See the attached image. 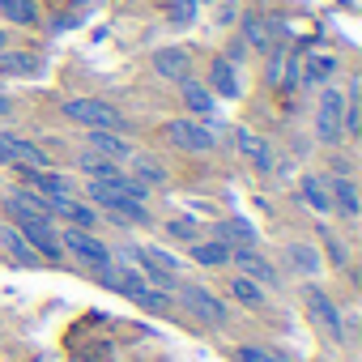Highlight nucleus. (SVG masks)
I'll use <instances>...</instances> for the list:
<instances>
[{"mask_svg":"<svg viewBox=\"0 0 362 362\" xmlns=\"http://www.w3.org/2000/svg\"><path fill=\"white\" fill-rule=\"evenodd\" d=\"M60 115H64L73 128H81V132H90V128L128 132V128H132V124H128V115H124L115 103H107V98H94V94H77V98H64V103H60Z\"/></svg>","mask_w":362,"mask_h":362,"instance_id":"nucleus-1","label":"nucleus"},{"mask_svg":"<svg viewBox=\"0 0 362 362\" xmlns=\"http://www.w3.org/2000/svg\"><path fill=\"white\" fill-rule=\"evenodd\" d=\"M162 145L179 149V153H192V158H205L218 149V128L214 119H197V115H175L162 124Z\"/></svg>","mask_w":362,"mask_h":362,"instance_id":"nucleus-2","label":"nucleus"},{"mask_svg":"<svg viewBox=\"0 0 362 362\" xmlns=\"http://www.w3.org/2000/svg\"><path fill=\"white\" fill-rule=\"evenodd\" d=\"M341 103H345V94H341L337 81L315 90L311 136H315V145H324V149H341V145H345V132H341Z\"/></svg>","mask_w":362,"mask_h":362,"instance_id":"nucleus-3","label":"nucleus"},{"mask_svg":"<svg viewBox=\"0 0 362 362\" xmlns=\"http://www.w3.org/2000/svg\"><path fill=\"white\" fill-rule=\"evenodd\" d=\"M86 201H90L94 209H103L107 218H115L119 226H149V222H153L145 201H132V197L107 188L103 179H86Z\"/></svg>","mask_w":362,"mask_h":362,"instance_id":"nucleus-4","label":"nucleus"},{"mask_svg":"<svg viewBox=\"0 0 362 362\" xmlns=\"http://www.w3.org/2000/svg\"><path fill=\"white\" fill-rule=\"evenodd\" d=\"M111 290H119L128 303H136V307L149 311V315H166V311L175 307V298L162 294V290H153V286L141 277L136 264H115V269H111Z\"/></svg>","mask_w":362,"mask_h":362,"instance_id":"nucleus-5","label":"nucleus"},{"mask_svg":"<svg viewBox=\"0 0 362 362\" xmlns=\"http://www.w3.org/2000/svg\"><path fill=\"white\" fill-rule=\"evenodd\" d=\"M60 247H64V260H77V264H81V269H90L94 277H98L103 269H111V264H115L111 243H103V239H98V230L64 226V230H60Z\"/></svg>","mask_w":362,"mask_h":362,"instance_id":"nucleus-6","label":"nucleus"},{"mask_svg":"<svg viewBox=\"0 0 362 362\" xmlns=\"http://www.w3.org/2000/svg\"><path fill=\"white\" fill-rule=\"evenodd\" d=\"M175 303L184 307L197 324H205V328H226V324H230V307H226L214 290H205L201 281H179Z\"/></svg>","mask_w":362,"mask_h":362,"instance_id":"nucleus-7","label":"nucleus"},{"mask_svg":"<svg viewBox=\"0 0 362 362\" xmlns=\"http://www.w3.org/2000/svg\"><path fill=\"white\" fill-rule=\"evenodd\" d=\"M230 141H235V153L252 166V170H260V175H273V166H277V153H273V141L269 136H260L256 128H247V124H239L235 132H230Z\"/></svg>","mask_w":362,"mask_h":362,"instance_id":"nucleus-8","label":"nucleus"},{"mask_svg":"<svg viewBox=\"0 0 362 362\" xmlns=\"http://www.w3.org/2000/svg\"><path fill=\"white\" fill-rule=\"evenodd\" d=\"M230 264H235V273L252 277V281L264 286V290H281V286H286V281H281V269H277L260 247H230Z\"/></svg>","mask_w":362,"mask_h":362,"instance_id":"nucleus-9","label":"nucleus"},{"mask_svg":"<svg viewBox=\"0 0 362 362\" xmlns=\"http://www.w3.org/2000/svg\"><path fill=\"white\" fill-rule=\"evenodd\" d=\"M307 315H311V324L328 337V341H345V315H341V307L328 298V290H320V286H307Z\"/></svg>","mask_w":362,"mask_h":362,"instance_id":"nucleus-10","label":"nucleus"},{"mask_svg":"<svg viewBox=\"0 0 362 362\" xmlns=\"http://www.w3.org/2000/svg\"><path fill=\"white\" fill-rule=\"evenodd\" d=\"M239 39H243V47H252V52H269V47H277V39H281V26L269 18V13H260V9H247V13H239Z\"/></svg>","mask_w":362,"mask_h":362,"instance_id":"nucleus-11","label":"nucleus"},{"mask_svg":"<svg viewBox=\"0 0 362 362\" xmlns=\"http://www.w3.org/2000/svg\"><path fill=\"white\" fill-rule=\"evenodd\" d=\"M341 56L337 52H307V56H298V86H307V90H320V86H332L337 77H341Z\"/></svg>","mask_w":362,"mask_h":362,"instance_id":"nucleus-12","label":"nucleus"},{"mask_svg":"<svg viewBox=\"0 0 362 362\" xmlns=\"http://www.w3.org/2000/svg\"><path fill=\"white\" fill-rule=\"evenodd\" d=\"M149 69H153L158 81L179 86L184 77H192V52H188V47H179V43H166V47H158V52L149 56Z\"/></svg>","mask_w":362,"mask_h":362,"instance_id":"nucleus-13","label":"nucleus"},{"mask_svg":"<svg viewBox=\"0 0 362 362\" xmlns=\"http://www.w3.org/2000/svg\"><path fill=\"white\" fill-rule=\"evenodd\" d=\"M205 86H209V94L214 98H226V103H235V98H243V81H239V64H230L222 52L209 60V69H205V77H201Z\"/></svg>","mask_w":362,"mask_h":362,"instance_id":"nucleus-14","label":"nucleus"},{"mask_svg":"<svg viewBox=\"0 0 362 362\" xmlns=\"http://www.w3.org/2000/svg\"><path fill=\"white\" fill-rule=\"evenodd\" d=\"M86 149H94V153H103V158H111V162L128 166V158L136 153V141H132L128 132H111V128H90V132H86Z\"/></svg>","mask_w":362,"mask_h":362,"instance_id":"nucleus-15","label":"nucleus"},{"mask_svg":"<svg viewBox=\"0 0 362 362\" xmlns=\"http://www.w3.org/2000/svg\"><path fill=\"white\" fill-rule=\"evenodd\" d=\"M39 73H43V56L39 52H30V47H5L0 52V81H9V77L30 81Z\"/></svg>","mask_w":362,"mask_h":362,"instance_id":"nucleus-16","label":"nucleus"},{"mask_svg":"<svg viewBox=\"0 0 362 362\" xmlns=\"http://www.w3.org/2000/svg\"><path fill=\"white\" fill-rule=\"evenodd\" d=\"M175 90H179V103H184V111H188V115H197V119H214L218 98L209 94V86H205L197 73H192V77H184Z\"/></svg>","mask_w":362,"mask_h":362,"instance_id":"nucleus-17","label":"nucleus"},{"mask_svg":"<svg viewBox=\"0 0 362 362\" xmlns=\"http://www.w3.org/2000/svg\"><path fill=\"white\" fill-rule=\"evenodd\" d=\"M281 256H286V269H290L294 277H320V273H324V256H320V247L307 243V239H290Z\"/></svg>","mask_w":362,"mask_h":362,"instance_id":"nucleus-18","label":"nucleus"},{"mask_svg":"<svg viewBox=\"0 0 362 362\" xmlns=\"http://www.w3.org/2000/svg\"><path fill=\"white\" fill-rule=\"evenodd\" d=\"M298 201L311 209V214H320V218H332V197H328V175H320V170H307L303 179H298Z\"/></svg>","mask_w":362,"mask_h":362,"instance_id":"nucleus-19","label":"nucleus"},{"mask_svg":"<svg viewBox=\"0 0 362 362\" xmlns=\"http://www.w3.org/2000/svg\"><path fill=\"white\" fill-rule=\"evenodd\" d=\"M328 197H332V214L345 222H358V184L354 175H328Z\"/></svg>","mask_w":362,"mask_h":362,"instance_id":"nucleus-20","label":"nucleus"},{"mask_svg":"<svg viewBox=\"0 0 362 362\" xmlns=\"http://www.w3.org/2000/svg\"><path fill=\"white\" fill-rule=\"evenodd\" d=\"M0 22L13 30H39L43 26V5L39 0H0Z\"/></svg>","mask_w":362,"mask_h":362,"instance_id":"nucleus-21","label":"nucleus"},{"mask_svg":"<svg viewBox=\"0 0 362 362\" xmlns=\"http://www.w3.org/2000/svg\"><path fill=\"white\" fill-rule=\"evenodd\" d=\"M128 175L136 179V184H145L149 192H153V188H166V179H170V170H166L153 153H141V149L128 158Z\"/></svg>","mask_w":362,"mask_h":362,"instance_id":"nucleus-22","label":"nucleus"},{"mask_svg":"<svg viewBox=\"0 0 362 362\" xmlns=\"http://www.w3.org/2000/svg\"><path fill=\"white\" fill-rule=\"evenodd\" d=\"M188 260L201 264V269H226L230 264V243H222L218 235L214 239H192L188 243Z\"/></svg>","mask_w":362,"mask_h":362,"instance_id":"nucleus-23","label":"nucleus"},{"mask_svg":"<svg viewBox=\"0 0 362 362\" xmlns=\"http://www.w3.org/2000/svg\"><path fill=\"white\" fill-rule=\"evenodd\" d=\"M214 230H218V239H222V243H230V247H256V243H260V230H256L247 218H239V214L222 218Z\"/></svg>","mask_w":362,"mask_h":362,"instance_id":"nucleus-24","label":"nucleus"},{"mask_svg":"<svg viewBox=\"0 0 362 362\" xmlns=\"http://www.w3.org/2000/svg\"><path fill=\"white\" fill-rule=\"evenodd\" d=\"M226 290H230V298H235L239 307H247V311H264V307H269V290H264V286H256V281H252V277H243V273H230Z\"/></svg>","mask_w":362,"mask_h":362,"instance_id":"nucleus-25","label":"nucleus"},{"mask_svg":"<svg viewBox=\"0 0 362 362\" xmlns=\"http://www.w3.org/2000/svg\"><path fill=\"white\" fill-rule=\"evenodd\" d=\"M73 166H77V175L81 179H111L115 170H124L119 162H111V158H103V153H94V149H77V158H73Z\"/></svg>","mask_w":362,"mask_h":362,"instance_id":"nucleus-26","label":"nucleus"},{"mask_svg":"<svg viewBox=\"0 0 362 362\" xmlns=\"http://www.w3.org/2000/svg\"><path fill=\"white\" fill-rule=\"evenodd\" d=\"M345 94V103H341V132H345V141H354L358 132H362V107H358V77H349V86L341 90Z\"/></svg>","mask_w":362,"mask_h":362,"instance_id":"nucleus-27","label":"nucleus"},{"mask_svg":"<svg viewBox=\"0 0 362 362\" xmlns=\"http://www.w3.org/2000/svg\"><path fill=\"white\" fill-rule=\"evenodd\" d=\"M0 247L9 252V260H18V264H26V269H39V264H43V260L35 256V247H30L13 226H0Z\"/></svg>","mask_w":362,"mask_h":362,"instance_id":"nucleus-28","label":"nucleus"},{"mask_svg":"<svg viewBox=\"0 0 362 362\" xmlns=\"http://www.w3.org/2000/svg\"><path fill=\"white\" fill-rule=\"evenodd\" d=\"M60 218H64L69 226H77V230H98V222H103V214H98L90 201H77V197L64 205V214H60Z\"/></svg>","mask_w":362,"mask_h":362,"instance_id":"nucleus-29","label":"nucleus"},{"mask_svg":"<svg viewBox=\"0 0 362 362\" xmlns=\"http://www.w3.org/2000/svg\"><path fill=\"white\" fill-rule=\"evenodd\" d=\"M320 243H324V247H320L324 264H332V269H345V264H349V247H345L328 226H320Z\"/></svg>","mask_w":362,"mask_h":362,"instance_id":"nucleus-30","label":"nucleus"},{"mask_svg":"<svg viewBox=\"0 0 362 362\" xmlns=\"http://www.w3.org/2000/svg\"><path fill=\"white\" fill-rule=\"evenodd\" d=\"M197 13H201V0H166V22H170L175 30L192 26V22H197Z\"/></svg>","mask_w":362,"mask_h":362,"instance_id":"nucleus-31","label":"nucleus"},{"mask_svg":"<svg viewBox=\"0 0 362 362\" xmlns=\"http://www.w3.org/2000/svg\"><path fill=\"white\" fill-rule=\"evenodd\" d=\"M264 56H269V64H264V86H269V90H281V77H286L290 47H269Z\"/></svg>","mask_w":362,"mask_h":362,"instance_id":"nucleus-32","label":"nucleus"},{"mask_svg":"<svg viewBox=\"0 0 362 362\" xmlns=\"http://www.w3.org/2000/svg\"><path fill=\"white\" fill-rule=\"evenodd\" d=\"M235 362H281L273 345H256V341H239L235 345Z\"/></svg>","mask_w":362,"mask_h":362,"instance_id":"nucleus-33","label":"nucleus"},{"mask_svg":"<svg viewBox=\"0 0 362 362\" xmlns=\"http://www.w3.org/2000/svg\"><path fill=\"white\" fill-rule=\"evenodd\" d=\"M166 235H175V239H184V243H192L197 235H201V222L188 214V218H170L166 222Z\"/></svg>","mask_w":362,"mask_h":362,"instance_id":"nucleus-34","label":"nucleus"},{"mask_svg":"<svg viewBox=\"0 0 362 362\" xmlns=\"http://www.w3.org/2000/svg\"><path fill=\"white\" fill-rule=\"evenodd\" d=\"M141 252H145V256H149L153 264H162V269H170L175 277H179V273H184V260H179V256H170V252H162V247H145V243H141Z\"/></svg>","mask_w":362,"mask_h":362,"instance_id":"nucleus-35","label":"nucleus"},{"mask_svg":"<svg viewBox=\"0 0 362 362\" xmlns=\"http://www.w3.org/2000/svg\"><path fill=\"white\" fill-rule=\"evenodd\" d=\"M239 22V5H235V0H230V5H218V26L226 30V26H235Z\"/></svg>","mask_w":362,"mask_h":362,"instance_id":"nucleus-36","label":"nucleus"},{"mask_svg":"<svg viewBox=\"0 0 362 362\" xmlns=\"http://www.w3.org/2000/svg\"><path fill=\"white\" fill-rule=\"evenodd\" d=\"M13 111H18V98H13V94H5V86H0V119H9Z\"/></svg>","mask_w":362,"mask_h":362,"instance_id":"nucleus-37","label":"nucleus"},{"mask_svg":"<svg viewBox=\"0 0 362 362\" xmlns=\"http://www.w3.org/2000/svg\"><path fill=\"white\" fill-rule=\"evenodd\" d=\"M5 47H13V35H9V26H0V52Z\"/></svg>","mask_w":362,"mask_h":362,"instance_id":"nucleus-38","label":"nucleus"}]
</instances>
